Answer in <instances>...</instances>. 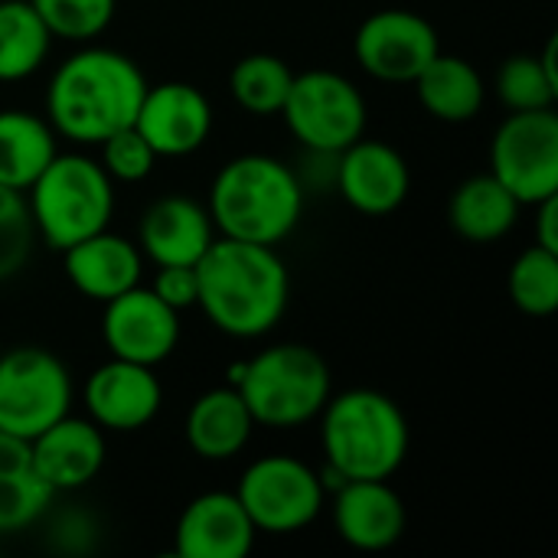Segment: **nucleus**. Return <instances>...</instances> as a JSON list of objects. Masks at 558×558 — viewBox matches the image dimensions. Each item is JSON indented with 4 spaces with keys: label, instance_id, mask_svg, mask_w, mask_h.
<instances>
[{
    "label": "nucleus",
    "instance_id": "1",
    "mask_svg": "<svg viewBox=\"0 0 558 558\" xmlns=\"http://www.w3.org/2000/svg\"><path fill=\"white\" fill-rule=\"evenodd\" d=\"M196 307L216 330L255 340L281 324L291 278L275 245L219 235L196 262Z\"/></svg>",
    "mask_w": 558,
    "mask_h": 558
},
{
    "label": "nucleus",
    "instance_id": "2",
    "mask_svg": "<svg viewBox=\"0 0 558 558\" xmlns=\"http://www.w3.org/2000/svg\"><path fill=\"white\" fill-rule=\"evenodd\" d=\"M147 78L141 65L105 46L72 52L46 88V121L75 144H101L134 124Z\"/></svg>",
    "mask_w": 558,
    "mask_h": 558
},
{
    "label": "nucleus",
    "instance_id": "3",
    "mask_svg": "<svg viewBox=\"0 0 558 558\" xmlns=\"http://www.w3.org/2000/svg\"><path fill=\"white\" fill-rule=\"evenodd\" d=\"M206 209L219 235L278 245L301 222L304 190L298 173L278 157L242 154L216 173Z\"/></svg>",
    "mask_w": 558,
    "mask_h": 558
},
{
    "label": "nucleus",
    "instance_id": "4",
    "mask_svg": "<svg viewBox=\"0 0 558 558\" xmlns=\"http://www.w3.org/2000/svg\"><path fill=\"white\" fill-rule=\"evenodd\" d=\"M320 418V445L347 481H389L409 458V418L376 389L330 396Z\"/></svg>",
    "mask_w": 558,
    "mask_h": 558
},
{
    "label": "nucleus",
    "instance_id": "5",
    "mask_svg": "<svg viewBox=\"0 0 558 558\" xmlns=\"http://www.w3.org/2000/svg\"><path fill=\"white\" fill-rule=\"evenodd\" d=\"M26 206L43 245L65 252L108 229L114 213V180L85 154H56L26 190Z\"/></svg>",
    "mask_w": 558,
    "mask_h": 558
},
{
    "label": "nucleus",
    "instance_id": "6",
    "mask_svg": "<svg viewBox=\"0 0 558 558\" xmlns=\"http://www.w3.org/2000/svg\"><path fill=\"white\" fill-rule=\"evenodd\" d=\"M255 425L298 428L314 422L330 399V366L304 343H275L242 366L235 383Z\"/></svg>",
    "mask_w": 558,
    "mask_h": 558
},
{
    "label": "nucleus",
    "instance_id": "7",
    "mask_svg": "<svg viewBox=\"0 0 558 558\" xmlns=\"http://www.w3.org/2000/svg\"><path fill=\"white\" fill-rule=\"evenodd\" d=\"M288 131L314 154H340L366 131V98L340 72L311 69L291 78L278 111Z\"/></svg>",
    "mask_w": 558,
    "mask_h": 558
},
{
    "label": "nucleus",
    "instance_id": "8",
    "mask_svg": "<svg viewBox=\"0 0 558 558\" xmlns=\"http://www.w3.org/2000/svg\"><path fill=\"white\" fill-rule=\"evenodd\" d=\"M72 412V376L43 347H16L0 356V432L33 441Z\"/></svg>",
    "mask_w": 558,
    "mask_h": 558
},
{
    "label": "nucleus",
    "instance_id": "9",
    "mask_svg": "<svg viewBox=\"0 0 558 558\" xmlns=\"http://www.w3.org/2000/svg\"><path fill=\"white\" fill-rule=\"evenodd\" d=\"M235 497L258 533L288 536L320 517L327 494L317 471H311L304 461L288 454H268L245 468Z\"/></svg>",
    "mask_w": 558,
    "mask_h": 558
},
{
    "label": "nucleus",
    "instance_id": "10",
    "mask_svg": "<svg viewBox=\"0 0 558 558\" xmlns=\"http://www.w3.org/2000/svg\"><path fill=\"white\" fill-rule=\"evenodd\" d=\"M490 173L523 203L536 206L558 193L556 108L513 111L490 141Z\"/></svg>",
    "mask_w": 558,
    "mask_h": 558
},
{
    "label": "nucleus",
    "instance_id": "11",
    "mask_svg": "<svg viewBox=\"0 0 558 558\" xmlns=\"http://www.w3.org/2000/svg\"><path fill=\"white\" fill-rule=\"evenodd\" d=\"M353 52L363 72L379 82H415V75L441 52L438 29L415 10H376L369 13L356 36Z\"/></svg>",
    "mask_w": 558,
    "mask_h": 558
},
{
    "label": "nucleus",
    "instance_id": "12",
    "mask_svg": "<svg viewBox=\"0 0 558 558\" xmlns=\"http://www.w3.org/2000/svg\"><path fill=\"white\" fill-rule=\"evenodd\" d=\"M101 340L118 360L157 366L170 360L180 343V311L163 304L150 288L134 284L131 291L105 301Z\"/></svg>",
    "mask_w": 558,
    "mask_h": 558
},
{
    "label": "nucleus",
    "instance_id": "13",
    "mask_svg": "<svg viewBox=\"0 0 558 558\" xmlns=\"http://www.w3.org/2000/svg\"><path fill=\"white\" fill-rule=\"evenodd\" d=\"M134 128L154 147L157 157H186L213 134L209 98L190 82L147 85Z\"/></svg>",
    "mask_w": 558,
    "mask_h": 558
},
{
    "label": "nucleus",
    "instance_id": "14",
    "mask_svg": "<svg viewBox=\"0 0 558 558\" xmlns=\"http://www.w3.org/2000/svg\"><path fill=\"white\" fill-rule=\"evenodd\" d=\"M337 157V190L356 213L389 216L409 199L412 170L392 144L360 137Z\"/></svg>",
    "mask_w": 558,
    "mask_h": 558
},
{
    "label": "nucleus",
    "instance_id": "15",
    "mask_svg": "<svg viewBox=\"0 0 558 558\" xmlns=\"http://www.w3.org/2000/svg\"><path fill=\"white\" fill-rule=\"evenodd\" d=\"M163 386L154 366L131 360L111 356L85 383V409L101 432H137L157 418Z\"/></svg>",
    "mask_w": 558,
    "mask_h": 558
},
{
    "label": "nucleus",
    "instance_id": "16",
    "mask_svg": "<svg viewBox=\"0 0 558 558\" xmlns=\"http://www.w3.org/2000/svg\"><path fill=\"white\" fill-rule=\"evenodd\" d=\"M29 458L52 494H72L88 487L105 468V435L92 418L69 412L29 441Z\"/></svg>",
    "mask_w": 558,
    "mask_h": 558
},
{
    "label": "nucleus",
    "instance_id": "17",
    "mask_svg": "<svg viewBox=\"0 0 558 558\" xmlns=\"http://www.w3.org/2000/svg\"><path fill=\"white\" fill-rule=\"evenodd\" d=\"M255 523L235 494L209 490L186 504L177 520L173 553L180 558H245L255 546Z\"/></svg>",
    "mask_w": 558,
    "mask_h": 558
},
{
    "label": "nucleus",
    "instance_id": "18",
    "mask_svg": "<svg viewBox=\"0 0 558 558\" xmlns=\"http://www.w3.org/2000/svg\"><path fill=\"white\" fill-rule=\"evenodd\" d=\"M405 504L386 481H347L333 494V530L360 553L392 549L405 536Z\"/></svg>",
    "mask_w": 558,
    "mask_h": 558
},
{
    "label": "nucleus",
    "instance_id": "19",
    "mask_svg": "<svg viewBox=\"0 0 558 558\" xmlns=\"http://www.w3.org/2000/svg\"><path fill=\"white\" fill-rule=\"evenodd\" d=\"M216 239L213 216L190 196H163L147 206L137 245L154 265H196Z\"/></svg>",
    "mask_w": 558,
    "mask_h": 558
},
{
    "label": "nucleus",
    "instance_id": "20",
    "mask_svg": "<svg viewBox=\"0 0 558 558\" xmlns=\"http://www.w3.org/2000/svg\"><path fill=\"white\" fill-rule=\"evenodd\" d=\"M62 262L72 288L98 304L141 284V268H144L141 248L131 239L114 235L108 229L69 245L62 252Z\"/></svg>",
    "mask_w": 558,
    "mask_h": 558
},
{
    "label": "nucleus",
    "instance_id": "21",
    "mask_svg": "<svg viewBox=\"0 0 558 558\" xmlns=\"http://www.w3.org/2000/svg\"><path fill=\"white\" fill-rule=\"evenodd\" d=\"M186 445L203 461H229L245 451L255 432V418L235 386L203 392L186 412Z\"/></svg>",
    "mask_w": 558,
    "mask_h": 558
},
{
    "label": "nucleus",
    "instance_id": "22",
    "mask_svg": "<svg viewBox=\"0 0 558 558\" xmlns=\"http://www.w3.org/2000/svg\"><path fill=\"white\" fill-rule=\"evenodd\" d=\"M520 209L523 203L494 173H477L451 193L448 222L464 242L490 245L513 232V226L520 222Z\"/></svg>",
    "mask_w": 558,
    "mask_h": 558
},
{
    "label": "nucleus",
    "instance_id": "23",
    "mask_svg": "<svg viewBox=\"0 0 558 558\" xmlns=\"http://www.w3.org/2000/svg\"><path fill=\"white\" fill-rule=\"evenodd\" d=\"M415 95L418 105L448 124H464L474 121L487 101V85L484 75L461 56H445L438 52L418 75H415Z\"/></svg>",
    "mask_w": 558,
    "mask_h": 558
},
{
    "label": "nucleus",
    "instance_id": "24",
    "mask_svg": "<svg viewBox=\"0 0 558 558\" xmlns=\"http://www.w3.org/2000/svg\"><path fill=\"white\" fill-rule=\"evenodd\" d=\"M56 154V131L46 118L23 108L0 111V186L26 193Z\"/></svg>",
    "mask_w": 558,
    "mask_h": 558
},
{
    "label": "nucleus",
    "instance_id": "25",
    "mask_svg": "<svg viewBox=\"0 0 558 558\" xmlns=\"http://www.w3.org/2000/svg\"><path fill=\"white\" fill-rule=\"evenodd\" d=\"M52 497L33 468L29 441L0 432V533H20L36 523Z\"/></svg>",
    "mask_w": 558,
    "mask_h": 558
},
{
    "label": "nucleus",
    "instance_id": "26",
    "mask_svg": "<svg viewBox=\"0 0 558 558\" xmlns=\"http://www.w3.org/2000/svg\"><path fill=\"white\" fill-rule=\"evenodd\" d=\"M52 33L29 0H0V82L29 78L49 56Z\"/></svg>",
    "mask_w": 558,
    "mask_h": 558
},
{
    "label": "nucleus",
    "instance_id": "27",
    "mask_svg": "<svg viewBox=\"0 0 558 558\" xmlns=\"http://www.w3.org/2000/svg\"><path fill=\"white\" fill-rule=\"evenodd\" d=\"M291 78H294V72L288 69L284 59H278L271 52H252L232 65L229 92H232L239 108L265 118V114L281 111L288 88H291Z\"/></svg>",
    "mask_w": 558,
    "mask_h": 558
},
{
    "label": "nucleus",
    "instance_id": "28",
    "mask_svg": "<svg viewBox=\"0 0 558 558\" xmlns=\"http://www.w3.org/2000/svg\"><path fill=\"white\" fill-rule=\"evenodd\" d=\"M510 298L530 317L558 311V252L530 245L510 268Z\"/></svg>",
    "mask_w": 558,
    "mask_h": 558
},
{
    "label": "nucleus",
    "instance_id": "29",
    "mask_svg": "<svg viewBox=\"0 0 558 558\" xmlns=\"http://www.w3.org/2000/svg\"><path fill=\"white\" fill-rule=\"evenodd\" d=\"M46 29L69 43H92L101 36L118 10V0H29Z\"/></svg>",
    "mask_w": 558,
    "mask_h": 558
},
{
    "label": "nucleus",
    "instance_id": "30",
    "mask_svg": "<svg viewBox=\"0 0 558 558\" xmlns=\"http://www.w3.org/2000/svg\"><path fill=\"white\" fill-rule=\"evenodd\" d=\"M497 95L510 111H533V108H553L556 105L558 85L543 69L539 56L520 52L500 65Z\"/></svg>",
    "mask_w": 558,
    "mask_h": 558
},
{
    "label": "nucleus",
    "instance_id": "31",
    "mask_svg": "<svg viewBox=\"0 0 558 558\" xmlns=\"http://www.w3.org/2000/svg\"><path fill=\"white\" fill-rule=\"evenodd\" d=\"M33 219H29V206H26V193L0 186V281L13 278L29 252H33Z\"/></svg>",
    "mask_w": 558,
    "mask_h": 558
},
{
    "label": "nucleus",
    "instance_id": "32",
    "mask_svg": "<svg viewBox=\"0 0 558 558\" xmlns=\"http://www.w3.org/2000/svg\"><path fill=\"white\" fill-rule=\"evenodd\" d=\"M101 167L111 180L118 183H141L150 177L154 163H157V154L154 147L141 137V131L134 124L114 131L111 137H105L101 144Z\"/></svg>",
    "mask_w": 558,
    "mask_h": 558
},
{
    "label": "nucleus",
    "instance_id": "33",
    "mask_svg": "<svg viewBox=\"0 0 558 558\" xmlns=\"http://www.w3.org/2000/svg\"><path fill=\"white\" fill-rule=\"evenodd\" d=\"M150 291L170 304L173 311H186L196 304V265H157V278L150 284Z\"/></svg>",
    "mask_w": 558,
    "mask_h": 558
},
{
    "label": "nucleus",
    "instance_id": "34",
    "mask_svg": "<svg viewBox=\"0 0 558 558\" xmlns=\"http://www.w3.org/2000/svg\"><path fill=\"white\" fill-rule=\"evenodd\" d=\"M536 245L558 252V193L536 203Z\"/></svg>",
    "mask_w": 558,
    "mask_h": 558
}]
</instances>
